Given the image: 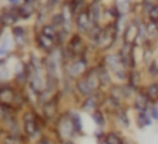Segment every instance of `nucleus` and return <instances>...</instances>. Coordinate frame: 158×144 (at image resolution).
I'll use <instances>...</instances> for the list:
<instances>
[{
  "label": "nucleus",
  "instance_id": "f257e3e1",
  "mask_svg": "<svg viewBox=\"0 0 158 144\" xmlns=\"http://www.w3.org/2000/svg\"><path fill=\"white\" fill-rule=\"evenodd\" d=\"M53 134L57 139L58 143L61 142H71L77 136L75 133L74 125H72L71 114L69 111H64L58 115V118L56 119V122L53 123Z\"/></svg>",
  "mask_w": 158,
  "mask_h": 144
},
{
  "label": "nucleus",
  "instance_id": "f03ea898",
  "mask_svg": "<svg viewBox=\"0 0 158 144\" xmlns=\"http://www.w3.org/2000/svg\"><path fill=\"white\" fill-rule=\"evenodd\" d=\"M104 97H106V92H104V90H97V92H94L93 94L82 98L81 103H79V107H81L82 111L92 114V112L96 111L97 108H101Z\"/></svg>",
  "mask_w": 158,
  "mask_h": 144
},
{
  "label": "nucleus",
  "instance_id": "7ed1b4c3",
  "mask_svg": "<svg viewBox=\"0 0 158 144\" xmlns=\"http://www.w3.org/2000/svg\"><path fill=\"white\" fill-rule=\"evenodd\" d=\"M150 105H151V101L147 97V94H146L144 89L143 87L139 89L131 101V108L135 112H140V111H148V107Z\"/></svg>",
  "mask_w": 158,
  "mask_h": 144
},
{
  "label": "nucleus",
  "instance_id": "20e7f679",
  "mask_svg": "<svg viewBox=\"0 0 158 144\" xmlns=\"http://www.w3.org/2000/svg\"><path fill=\"white\" fill-rule=\"evenodd\" d=\"M17 90H18V86H15L14 82L0 80V103L13 104Z\"/></svg>",
  "mask_w": 158,
  "mask_h": 144
},
{
  "label": "nucleus",
  "instance_id": "39448f33",
  "mask_svg": "<svg viewBox=\"0 0 158 144\" xmlns=\"http://www.w3.org/2000/svg\"><path fill=\"white\" fill-rule=\"evenodd\" d=\"M112 119L118 123V126H119L121 129H125V130L131 129L132 121H131V115H129V105L128 104L121 107V108L112 115Z\"/></svg>",
  "mask_w": 158,
  "mask_h": 144
},
{
  "label": "nucleus",
  "instance_id": "423d86ee",
  "mask_svg": "<svg viewBox=\"0 0 158 144\" xmlns=\"http://www.w3.org/2000/svg\"><path fill=\"white\" fill-rule=\"evenodd\" d=\"M101 63H103L104 65H106L107 68L112 72V75H114L115 72H118L119 69L125 68V67H123V64H122V61H121L119 54H118V53H108V54H106L103 57V60H101ZM126 69H128V68H126Z\"/></svg>",
  "mask_w": 158,
  "mask_h": 144
},
{
  "label": "nucleus",
  "instance_id": "0eeeda50",
  "mask_svg": "<svg viewBox=\"0 0 158 144\" xmlns=\"http://www.w3.org/2000/svg\"><path fill=\"white\" fill-rule=\"evenodd\" d=\"M97 71H98V78H100V84H101V90H108L110 86L114 83V76H112V72L104 65L103 63L97 64Z\"/></svg>",
  "mask_w": 158,
  "mask_h": 144
},
{
  "label": "nucleus",
  "instance_id": "6e6552de",
  "mask_svg": "<svg viewBox=\"0 0 158 144\" xmlns=\"http://www.w3.org/2000/svg\"><path fill=\"white\" fill-rule=\"evenodd\" d=\"M144 79H147L144 73L140 71L139 68H133V69H129V75H128V80H126V83L131 84L135 90H139L146 84Z\"/></svg>",
  "mask_w": 158,
  "mask_h": 144
},
{
  "label": "nucleus",
  "instance_id": "1a4fd4ad",
  "mask_svg": "<svg viewBox=\"0 0 158 144\" xmlns=\"http://www.w3.org/2000/svg\"><path fill=\"white\" fill-rule=\"evenodd\" d=\"M75 24H77L78 31H81V32H89L93 27V21H92V18H90L89 11L83 10V11H81V13H78Z\"/></svg>",
  "mask_w": 158,
  "mask_h": 144
},
{
  "label": "nucleus",
  "instance_id": "9d476101",
  "mask_svg": "<svg viewBox=\"0 0 158 144\" xmlns=\"http://www.w3.org/2000/svg\"><path fill=\"white\" fill-rule=\"evenodd\" d=\"M75 93H77L81 98H85V97H87V96L93 94L94 90H93V87L90 86L89 82L86 80V78L82 76V78H79L75 80Z\"/></svg>",
  "mask_w": 158,
  "mask_h": 144
},
{
  "label": "nucleus",
  "instance_id": "9b49d317",
  "mask_svg": "<svg viewBox=\"0 0 158 144\" xmlns=\"http://www.w3.org/2000/svg\"><path fill=\"white\" fill-rule=\"evenodd\" d=\"M36 43H38V47L44 53H52L53 50L56 49V44H57V40L53 38H49V36L43 35V33H39L38 38H36Z\"/></svg>",
  "mask_w": 158,
  "mask_h": 144
},
{
  "label": "nucleus",
  "instance_id": "f8f14e48",
  "mask_svg": "<svg viewBox=\"0 0 158 144\" xmlns=\"http://www.w3.org/2000/svg\"><path fill=\"white\" fill-rule=\"evenodd\" d=\"M135 123H136L137 129L143 130V129L151 128L154 125V121L150 117L148 111H140V112H135Z\"/></svg>",
  "mask_w": 158,
  "mask_h": 144
},
{
  "label": "nucleus",
  "instance_id": "ddd939ff",
  "mask_svg": "<svg viewBox=\"0 0 158 144\" xmlns=\"http://www.w3.org/2000/svg\"><path fill=\"white\" fill-rule=\"evenodd\" d=\"M68 49L71 51H74L77 56L86 53V44H85L83 39H82V36L79 33H75V35L71 36V39L68 42Z\"/></svg>",
  "mask_w": 158,
  "mask_h": 144
},
{
  "label": "nucleus",
  "instance_id": "4468645a",
  "mask_svg": "<svg viewBox=\"0 0 158 144\" xmlns=\"http://www.w3.org/2000/svg\"><path fill=\"white\" fill-rule=\"evenodd\" d=\"M126 139L122 134L121 130H117V129H111V130H107L106 136H104V142L107 144H125Z\"/></svg>",
  "mask_w": 158,
  "mask_h": 144
},
{
  "label": "nucleus",
  "instance_id": "2eb2a0df",
  "mask_svg": "<svg viewBox=\"0 0 158 144\" xmlns=\"http://www.w3.org/2000/svg\"><path fill=\"white\" fill-rule=\"evenodd\" d=\"M151 104H158V80H148L143 86Z\"/></svg>",
  "mask_w": 158,
  "mask_h": 144
},
{
  "label": "nucleus",
  "instance_id": "dca6fc26",
  "mask_svg": "<svg viewBox=\"0 0 158 144\" xmlns=\"http://www.w3.org/2000/svg\"><path fill=\"white\" fill-rule=\"evenodd\" d=\"M90 115H92V121L94 122V125L97 126V128L107 129L108 119H107V112L104 111L103 108H97L96 111H93Z\"/></svg>",
  "mask_w": 158,
  "mask_h": 144
},
{
  "label": "nucleus",
  "instance_id": "f3484780",
  "mask_svg": "<svg viewBox=\"0 0 158 144\" xmlns=\"http://www.w3.org/2000/svg\"><path fill=\"white\" fill-rule=\"evenodd\" d=\"M146 78L148 80H158V60L153 58L150 63L146 64Z\"/></svg>",
  "mask_w": 158,
  "mask_h": 144
},
{
  "label": "nucleus",
  "instance_id": "a211bd4d",
  "mask_svg": "<svg viewBox=\"0 0 158 144\" xmlns=\"http://www.w3.org/2000/svg\"><path fill=\"white\" fill-rule=\"evenodd\" d=\"M71 114V119H72V125H74L75 133L77 136H82L83 134V121H82V117L78 111H69Z\"/></svg>",
  "mask_w": 158,
  "mask_h": 144
},
{
  "label": "nucleus",
  "instance_id": "6ab92c4d",
  "mask_svg": "<svg viewBox=\"0 0 158 144\" xmlns=\"http://www.w3.org/2000/svg\"><path fill=\"white\" fill-rule=\"evenodd\" d=\"M18 19H19V15H18V11L17 10H10L6 14L0 15V22H2L3 25H13V24H15Z\"/></svg>",
  "mask_w": 158,
  "mask_h": 144
},
{
  "label": "nucleus",
  "instance_id": "aec40b11",
  "mask_svg": "<svg viewBox=\"0 0 158 144\" xmlns=\"http://www.w3.org/2000/svg\"><path fill=\"white\" fill-rule=\"evenodd\" d=\"M89 14L90 18L93 21V25H97L98 21H100V15H101V10H100V4L97 2H94L89 8Z\"/></svg>",
  "mask_w": 158,
  "mask_h": 144
},
{
  "label": "nucleus",
  "instance_id": "412c9836",
  "mask_svg": "<svg viewBox=\"0 0 158 144\" xmlns=\"http://www.w3.org/2000/svg\"><path fill=\"white\" fill-rule=\"evenodd\" d=\"M115 8L119 15H125L131 10V0H115Z\"/></svg>",
  "mask_w": 158,
  "mask_h": 144
},
{
  "label": "nucleus",
  "instance_id": "4be33fe9",
  "mask_svg": "<svg viewBox=\"0 0 158 144\" xmlns=\"http://www.w3.org/2000/svg\"><path fill=\"white\" fill-rule=\"evenodd\" d=\"M13 36L18 44H24L25 39H27V33H25L24 27H15L13 29Z\"/></svg>",
  "mask_w": 158,
  "mask_h": 144
},
{
  "label": "nucleus",
  "instance_id": "5701e85b",
  "mask_svg": "<svg viewBox=\"0 0 158 144\" xmlns=\"http://www.w3.org/2000/svg\"><path fill=\"white\" fill-rule=\"evenodd\" d=\"M146 14H147L148 21L158 24V3H157V2L153 3V4L148 7V10L146 11Z\"/></svg>",
  "mask_w": 158,
  "mask_h": 144
},
{
  "label": "nucleus",
  "instance_id": "b1692460",
  "mask_svg": "<svg viewBox=\"0 0 158 144\" xmlns=\"http://www.w3.org/2000/svg\"><path fill=\"white\" fill-rule=\"evenodd\" d=\"M35 144H58L57 139L56 137H52V136H47L46 133H43L42 136H39L36 139Z\"/></svg>",
  "mask_w": 158,
  "mask_h": 144
},
{
  "label": "nucleus",
  "instance_id": "393cba45",
  "mask_svg": "<svg viewBox=\"0 0 158 144\" xmlns=\"http://www.w3.org/2000/svg\"><path fill=\"white\" fill-rule=\"evenodd\" d=\"M148 114L153 118L154 122H158V104H151L148 107Z\"/></svg>",
  "mask_w": 158,
  "mask_h": 144
},
{
  "label": "nucleus",
  "instance_id": "a878e982",
  "mask_svg": "<svg viewBox=\"0 0 158 144\" xmlns=\"http://www.w3.org/2000/svg\"><path fill=\"white\" fill-rule=\"evenodd\" d=\"M7 53H8V42L4 40V43H2V46H0V57L6 56Z\"/></svg>",
  "mask_w": 158,
  "mask_h": 144
},
{
  "label": "nucleus",
  "instance_id": "bb28decb",
  "mask_svg": "<svg viewBox=\"0 0 158 144\" xmlns=\"http://www.w3.org/2000/svg\"><path fill=\"white\" fill-rule=\"evenodd\" d=\"M8 2H10L11 4H14V6H15V4H18V3L21 2V0H8Z\"/></svg>",
  "mask_w": 158,
  "mask_h": 144
},
{
  "label": "nucleus",
  "instance_id": "cd10ccee",
  "mask_svg": "<svg viewBox=\"0 0 158 144\" xmlns=\"http://www.w3.org/2000/svg\"><path fill=\"white\" fill-rule=\"evenodd\" d=\"M58 3H60V0H52V4H53V6L58 4Z\"/></svg>",
  "mask_w": 158,
  "mask_h": 144
},
{
  "label": "nucleus",
  "instance_id": "c85d7f7f",
  "mask_svg": "<svg viewBox=\"0 0 158 144\" xmlns=\"http://www.w3.org/2000/svg\"><path fill=\"white\" fill-rule=\"evenodd\" d=\"M58 144H74V142H72V140H71V142H61V143H58Z\"/></svg>",
  "mask_w": 158,
  "mask_h": 144
},
{
  "label": "nucleus",
  "instance_id": "c756f323",
  "mask_svg": "<svg viewBox=\"0 0 158 144\" xmlns=\"http://www.w3.org/2000/svg\"><path fill=\"white\" fill-rule=\"evenodd\" d=\"M4 64H6V61L3 60V58H0V67H2V65H4Z\"/></svg>",
  "mask_w": 158,
  "mask_h": 144
},
{
  "label": "nucleus",
  "instance_id": "7c9ffc66",
  "mask_svg": "<svg viewBox=\"0 0 158 144\" xmlns=\"http://www.w3.org/2000/svg\"><path fill=\"white\" fill-rule=\"evenodd\" d=\"M98 144H107V143H106V142H104V140H103V142H100Z\"/></svg>",
  "mask_w": 158,
  "mask_h": 144
},
{
  "label": "nucleus",
  "instance_id": "2f4dec72",
  "mask_svg": "<svg viewBox=\"0 0 158 144\" xmlns=\"http://www.w3.org/2000/svg\"><path fill=\"white\" fill-rule=\"evenodd\" d=\"M0 144H2V143H0Z\"/></svg>",
  "mask_w": 158,
  "mask_h": 144
}]
</instances>
